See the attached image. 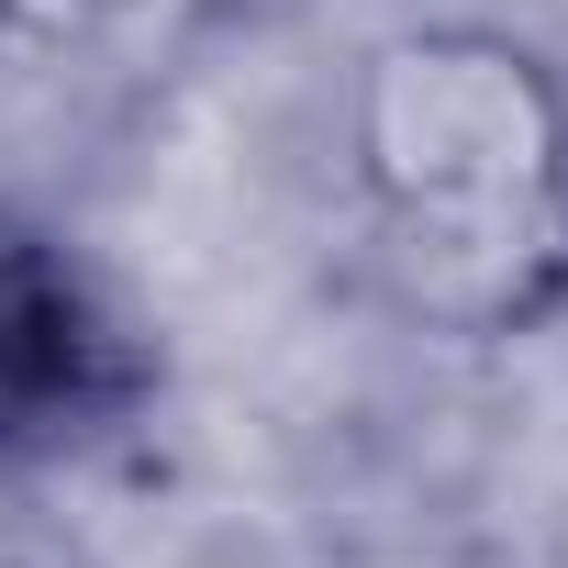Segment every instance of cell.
<instances>
[{"mask_svg": "<svg viewBox=\"0 0 568 568\" xmlns=\"http://www.w3.org/2000/svg\"><path fill=\"white\" fill-rule=\"evenodd\" d=\"M346 168L390 291L513 335L568 278V79L501 23H413L346 90Z\"/></svg>", "mask_w": 568, "mask_h": 568, "instance_id": "obj_1", "label": "cell"}, {"mask_svg": "<svg viewBox=\"0 0 568 568\" xmlns=\"http://www.w3.org/2000/svg\"><path fill=\"white\" fill-rule=\"evenodd\" d=\"M123 390H134V357L90 267L34 212L0 201V468L79 446L101 413H123Z\"/></svg>", "mask_w": 568, "mask_h": 568, "instance_id": "obj_2", "label": "cell"}]
</instances>
